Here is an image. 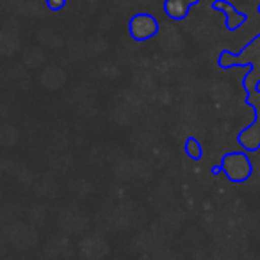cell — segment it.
<instances>
[{
  "mask_svg": "<svg viewBox=\"0 0 260 260\" xmlns=\"http://www.w3.org/2000/svg\"><path fill=\"white\" fill-rule=\"evenodd\" d=\"M217 64L221 68H249V72L242 79V86L246 91L256 89L260 84V34H256L239 54L230 50H223L217 57Z\"/></svg>",
  "mask_w": 260,
  "mask_h": 260,
  "instance_id": "1",
  "label": "cell"
},
{
  "mask_svg": "<svg viewBox=\"0 0 260 260\" xmlns=\"http://www.w3.org/2000/svg\"><path fill=\"white\" fill-rule=\"evenodd\" d=\"M212 173H224V177L230 182L241 184L253 175V162L248 152H228L226 155H223L219 166L212 170Z\"/></svg>",
  "mask_w": 260,
  "mask_h": 260,
  "instance_id": "2",
  "label": "cell"
},
{
  "mask_svg": "<svg viewBox=\"0 0 260 260\" xmlns=\"http://www.w3.org/2000/svg\"><path fill=\"white\" fill-rule=\"evenodd\" d=\"M246 104L255 111V119L249 126L241 130L237 136V143L246 150V152H255L260 148V89L246 91Z\"/></svg>",
  "mask_w": 260,
  "mask_h": 260,
  "instance_id": "3",
  "label": "cell"
},
{
  "mask_svg": "<svg viewBox=\"0 0 260 260\" xmlns=\"http://www.w3.org/2000/svg\"><path fill=\"white\" fill-rule=\"evenodd\" d=\"M160 30L159 20L150 13H138L128 22V34L134 41H148L155 38Z\"/></svg>",
  "mask_w": 260,
  "mask_h": 260,
  "instance_id": "4",
  "label": "cell"
},
{
  "mask_svg": "<svg viewBox=\"0 0 260 260\" xmlns=\"http://www.w3.org/2000/svg\"><path fill=\"white\" fill-rule=\"evenodd\" d=\"M212 9L214 11L223 13L224 15V25H226V30H230V32H235L239 27L244 25L246 15L239 11V9L235 8L232 2H228V0H214Z\"/></svg>",
  "mask_w": 260,
  "mask_h": 260,
  "instance_id": "5",
  "label": "cell"
},
{
  "mask_svg": "<svg viewBox=\"0 0 260 260\" xmlns=\"http://www.w3.org/2000/svg\"><path fill=\"white\" fill-rule=\"evenodd\" d=\"M198 2L200 0H164V15L168 18L175 20V22H180V20L187 18L189 9L198 4Z\"/></svg>",
  "mask_w": 260,
  "mask_h": 260,
  "instance_id": "6",
  "label": "cell"
},
{
  "mask_svg": "<svg viewBox=\"0 0 260 260\" xmlns=\"http://www.w3.org/2000/svg\"><path fill=\"white\" fill-rule=\"evenodd\" d=\"M184 150H185V155H187L189 159H192V160H200V159L203 157V148H202V145H200L198 139L192 138V136H189V138L185 139Z\"/></svg>",
  "mask_w": 260,
  "mask_h": 260,
  "instance_id": "7",
  "label": "cell"
},
{
  "mask_svg": "<svg viewBox=\"0 0 260 260\" xmlns=\"http://www.w3.org/2000/svg\"><path fill=\"white\" fill-rule=\"evenodd\" d=\"M45 2H47V8L50 9V11L57 13L66 8V2H68V0H45Z\"/></svg>",
  "mask_w": 260,
  "mask_h": 260,
  "instance_id": "8",
  "label": "cell"
},
{
  "mask_svg": "<svg viewBox=\"0 0 260 260\" xmlns=\"http://www.w3.org/2000/svg\"><path fill=\"white\" fill-rule=\"evenodd\" d=\"M258 13H260V6H258Z\"/></svg>",
  "mask_w": 260,
  "mask_h": 260,
  "instance_id": "9",
  "label": "cell"
}]
</instances>
